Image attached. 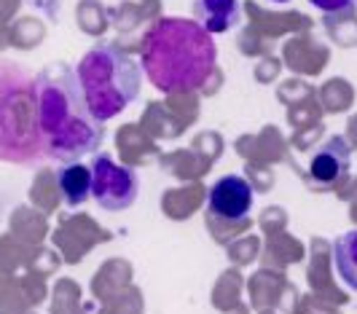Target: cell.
<instances>
[{"mask_svg":"<svg viewBox=\"0 0 357 314\" xmlns=\"http://www.w3.org/2000/svg\"><path fill=\"white\" fill-rule=\"evenodd\" d=\"M36 129L49 156L59 161L97 154L105 129L91 116L78 75L68 65H52L36 78Z\"/></svg>","mask_w":357,"mask_h":314,"instance_id":"1","label":"cell"},{"mask_svg":"<svg viewBox=\"0 0 357 314\" xmlns=\"http://www.w3.org/2000/svg\"><path fill=\"white\" fill-rule=\"evenodd\" d=\"M143 70L159 91H194L215 73L218 49L194 19H156L143 38Z\"/></svg>","mask_w":357,"mask_h":314,"instance_id":"2","label":"cell"},{"mask_svg":"<svg viewBox=\"0 0 357 314\" xmlns=\"http://www.w3.org/2000/svg\"><path fill=\"white\" fill-rule=\"evenodd\" d=\"M84 100L100 124L124 113L140 94V68L113 43H100L75 68Z\"/></svg>","mask_w":357,"mask_h":314,"instance_id":"3","label":"cell"},{"mask_svg":"<svg viewBox=\"0 0 357 314\" xmlns=\"http://www.w3.org/2000/svg\"><path fill=\"white\" fill-rule=\"evenodd\" d=\"M91 196L107 212L129 209L137 199L140 180L126 164H119L110 154H97L91 161Z\"/></svg>","mask_w":357,"mask_h":314,"instance_id":"4","label":"cell"},{"mask_svg":"<svg viewBox=\"0 0 357 314\" xmlns=\"http://www.w3.org/2000/svg\"><path fill=\"white\" fill-rule=\"evenodd\" d=\"M255 191L242 174H223L207 191V212L220 220H245L250 215Z\"/></svg>","mask_w":357,"mask_h":314,"instance_id":"5","label":"cell"},{"mask_svg":"<svg viewBox=\"0 0 357 314\" xmlns=\"http://www.w3.org/2000/svg\"><path fill=\"white\" fill-rule=\"evenodd\" d=\"M349 167H352V148L347 137L331 135L309 158V177L320 188H333L349 174Z\"/></svg>","mask_w":357,"mask_h":314,"instance_id":"6","label":"cell"},{"mask_svg":"<svg viewBox=\"0 0 357 314\" xmlns=\"http://www.w3.org/2000/svg\"><path fill=\"white\" fill-rule=\"evenodd\" d=\"M194 22L204 33L220 35L242 22L239 0H194Z\"/></svg>","mask_w":357,"mask_h":314,"instance_id":"7","label":"cell"},{"mask_svg":"<svg viewBox=\"0 0 357 314\" xmlns=\"http://www.w3.org/2000/svg\"><path fill=\"white\" fill-rule=\"evenodd\" d=\"M56 186L68 207H81L91 196V170L81 161H68L56 170Z\"/></svg>","mask_w":357,"mask_h":314,"instance_id":"8","label":"cell"},{"mask_svg":"<svg viewBox=\"0 0 357 314\" xmlns=\"http://www.w3.org/2000/svg\"><path fill=\"white\" fill-rule=\"evenodd\" d=\"M331 261L341 282L357 293V228L339 234L331 244Z\"/></svg>","mask_w":357,"mask_h":314,"instance_id":"9","label":"cell"},{"mask_svg":"<svg viewBox=\"0 0 357 314\" xmlns=\"http://www.w3.org/2000/svg\"><path fill=\"white\" fill-rule=\"evenodd\" d=\"M314 8H320L325 14H339V11H347L352 8L357 0H309Z\"/></svg>","mask_w":357,"mask_h":314,"instance_id":"10","label":"cell"},{"mask_svg":"<svg viewBox=\"0 0 357 314\" xmlns=\"http://www.w3.org/2000/svg\"><path fill=\"white\" fill-rule=\"evenodd\" d=\"M271 3H287V0H271Z\"/></svg>","mask_w":357,"mask_h":314,"instance_id":"11","label":"cell"}]
</instances>
